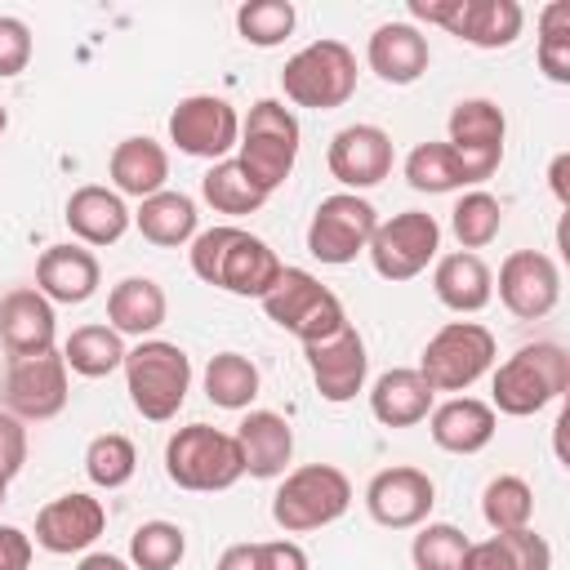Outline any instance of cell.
Segmentation results:
<instances>
[{
    "mask_svg": "<svg viewBox=\"0 0 570 570\" xmlns=\"http://www.w3.org/2000/svg\"><path fill=\"white\" fill-rule=\"evenodd\" d=\"M405 183L414 191H428V196H445V191H463L468 187V174L454 156L450 142H419L410 156H405Z\"/></svg>",
    "mask_w": 570,
    "mask_h": 570,
    "instance_id": "8d00e7d4",
    "label": "cell"
},
{
    "mask_svg": "<svg viewBox=\"0 0 570 570\" xmlns=\"http://www.w3.org/2000/svg\"><path fill=\"white\" fill-rule=\"evenodd\" d=\"M410 18L441 27L472 49H508L525 27L517 0H410Z\"/></svg>",
    "mask_w": 570,
    "mask_h": 570,
    "instance_id": "30bf717a",
    "label": "cell"
},
{
    "mask_svg": "<svg viewBox=\"0 0 570 570\" xmlns=\"http://www.w3.org/2000/svg\"><path fill=\"white\" fill-rule=\"evenodd\" d=\"M9 481H13V472H9V468H4V463H0V503H4V499H9Z\"/></svg>",
    "mask_w": 570,
    "mask_h": 570,
    "instance_id": "816d5d0a",
    "label": "cell"
},
{
    "mask_svg": "<svg viewBox=\"0 0 570 570\" xmlns=\"http://www.w3.org/2000/svg\"><path fill=\"white\" fill-rule=\"evenodd\" d=\"M102 285V267L94 258V249L85 245H49L40 258H36V289L49 298V303H89Z\"/></svg>",
    "mask_w": 570,
    "mask_h": 570,
    "instance_id": "603a6c76",
    "label": "cell"
},
{
    "mask_svg": "<svg viewBox=\"0 0 570 570\" xmlns=\"http://www.w3.org/2000/svg\"><path fill=\"white\" fill-rule=\"evenodd\" d=\"M450 232H454L459 249H468V254L485 249L503 232V205H499V196H490L485 187L463 191L454 200V209H450Z\"/></svg>",
    "mask_w": 570,
    "mask_h": 570,
    "instance_id": "d590c367",
    "label": "cell"
},
{
    "mask_svg": "<svg viewBox=\"0 0 570 570\" xmlns=\"http://www.w3.org/2000/svg\"><path fill=\"white\" fill-rule=\"evenodd\" d=\"M200 196H205V205H209L214 214H232V218H240V214H258V209L267 205V191H258V187L249 183V174L236 165V156L214 160V165L205 169V178H200Z\"/></svg>",
    "mask_w": 570,
    "mask_h": 570,
    "instance_id": "836d02e7",
    "label": "cell"
},
{
    "mask_svg": "<svg viewBox=\"0 0 570 570\" xmlns=\"http://www.w3.org/2000/svg\"><path fill=\"white\" fill-rule=\"evenodd\" d=\"M352 508V481L334 463H303L285 472L281 490L272 494V521L285 534H312L334 525Z\"/></svg>",
    "mask_w": 570,
    "mask_h": 570,
    "instance_id": "8992f818",
    "label": "cell"
},
{
    "mask_svg": "<svg viewBox=\"0 0 570 570\" xmlns=\"http://www.w3.org/2000/svg\"><path fill=\"white\" fill-rule=\"evenodd\" d=\"M107 174H111V191L116 196L147 200V196L165 191V183H169V151L147 134L120 138L111 147V156H107Z\"/></svg>",
    "mask_w": 570,
    "mask_h": 570,
    "instance_id": "83f0119b",
    "label": "cell"
},
{
    "mask_svg": "<svg viewBox=\"0 0 570 570\" xmlns=\"http://www.w3.org/2000/svg\"><path fill=\"white\" fill-rule=\"evenodd\" d=\"M53 338H58V316L40 289L22 285L0 298V347L9 352V361L53 352Z\"/></svg>",
    "mask_w": 570,
    "mask_h": 570,
    "instance_id": "44dd1931",
    "label": "cell"
},
{
    "mask_svg": "<svg viewBox=\"0 0 570 570\" xmlns=\"http://www.w3.org/2000/svg\"><path fill=\"white\" fill-rule=\"evenodd\" d=\"M365 62L383 85H414L428 71L432 49L414 22H383L365 45Z\"/></svg>",
    "mask_w": 570,
    "mask_h": 570,
    "instance_id": "4316f807",
    "label": "cell"
},
{
    "mask_svg": "<svg viewBox=\"0 0 570 570\" xmlns=\"http://www.w3.org/2000/svg\"><path fill=\"white\" fill-rule=\"evenodd\" d=\"M436 503V485L423 468H410V463H396V468H383L370 476L365 485V512L383 525V530H414L428 521Z\"/></svg>",
    "mask_w": 570,
    "mask_h": 570,
    "instance_id": "ac0fdd59",
    "label": "cell"
},
{
    "mask_svg": "<svg viewBox=\"0 0 570 570\" xmlns=\"http://www.w3.org/2000/svg\"><path fill=\"white\" fill-rule=\"evenodd\" d=\"M436 249H441V223L423 209H401L374 227L365 254L383 281L401 285V281H414L419 272H428V263H436Z\"/></svg>",
    "mask_w": 570,
    "mask_h": 570,
    "instance_id": "7c38bea8",
    "label": "cell"
},
{
    "mask_svg": "<svg viewBox=\"0 0 570 570\" xmlns=\"http://www.w3.org/2000/svg\"><path fill=\"white\" fill-rule=\"evenodd\" d=\"M214 570H263L258 566V543H232V548H223V557H218Z\"/></svg>",
    "mask_w": 570,
    "mask_h": 570,
    "instance_id": "c3c4849f",
    "label": "cell"
},
{
    "mask_svg": "<svg viewBox=\"0 0 570 570\" xmlns=\"http://www.w3.org/2000/svg\"><path fill=\"white\" fill-rule=\"evenodd\" d=\"M539 71L552 85H570V0L539 9Z\"/></svg>",
    "mask_w": 570,
    "mask_h": 570,
    "instance_id": "b9f144b4",
    "label": "cell"
},
{
    "mask_svg": "<svg viewBox=\"0 0 570 570\" xmlns=\"http://www.w3.org/2000/svg\"><path fill=\"white\" fill-rule=\"evenodd\" d=\"M36 53V40H31V27L13 13H0V80H13L27 71Z\"/></svg>",
    "mask_w": 570,
    "mask_h": 570,
    "instance_id": "ee69618b",
    "label": "cell"
},
{
    "mask_svg": "<svg viewBox=\"0 0 570 570\" xmlns=\"http://www.w3.org/2000/svg\"><path fill=\"white\" fill-rule=\"evenodd\" d=\"M432 294H436L441 307H450L459 316H476L494 298V272L485 267L481 254H468V249L436 254V263H432Z\"/></svg>",
    "mask_w": 570,
    "mask_h": 570,
    "instance_id": "d4e9b609",
    "label": "cell"
},
{
    "mask_svg": "<svg viewBox=\"0 0 570 570\" xmlns=\"http://www.w3.org/2000/svg\"><path fill=\"white\" fill-rule=\"evenodd\" d=\"M566 174H570V151H557L552 156V169H548V183H552V196L566 205L570 200V183H566Z\"/></svg>",
    "mask_w": 570,
    "mask_h": 570,
    "instance_id": "681fc988",
    "label": "cell"
},
{
    "mask_svg": "<svg viewBox=\"0 0 570 570\" xmlns=\"http://www.w3.org/2000/svg\"><path fill=\"white\" fill-rule=\"evenodd\" d=\"M432 405H436V392L423 383L419 370H405V365L383 370L370 387V414L383 428H414L432 414Z\"/></svg>",
    "mask_w": 570,
    "mask_h": 570,
    "instance_id": "f546056e",
    "label": "cell"
},
{
    "mask_svg": "<svg viewBox=\"0 0 570 570\" xmlns=\"http://www.w3.org/2000/svg\"><path fill=\"white\" fill-rule=\"evenodd\" d=\"M76 245H116L129 227H134V214L125 205V196H116L111 187H98V183H85L67 196V209H62Z\"/></svg>",
    "mask_w": 570,
    "mask_h": 570,
    "instance_id": "cb8c5ba5",
    "label": "cell"
},
{
    "mask_svg": "<svg viewBox=\"0 0 570 570\" xmlns=\"http://www.w3.org/2000/svg\"><path fill=\"white\" fill-rule=\"evenodd\" d=\"M31 552H36V543L22 525H0V570H27Z\"/></svg>",
    "mask_w": 570,
    "mask_h": 570,
    "instance_id": "7dc6e473",
    "label": "cell"
},
{
    "mask_svg": "<svg viewBox=\"0 0 570 570\" xmlns=\"http://www.w3.org/2000/svg\"><path fill=\"white\" fill-rule=\"evenodd\" d=\"M125 338L111 330V325H80L71 330V338L62 343V361L71 374L80 379H107L125 365Z\"/></svg>",
    "mask_w": 570,
    "mask_h": 570,
    "instance_id": "d6a6232c",
    "label": "cell"
},
{
    "mask_svg": "<svg viewBox=\"0 0 570 570\" xmlns=\"http://www.w3.org/2000/svg\"><path fill=\"white\" fill-rule=\"evenodd\" d=\"M570 387V352L561 343H525L490 374V410L508 419H530L561 401Z\"/></svg>",
    "mask_w": 570,
    "mask_h": 570,
    "instance_id": "7a4b0ae2",
    "label": "cell"
},
{
    "mask_svg": "<svg viewBox=\"0 0 570 570\" xmlns=\"http://www.w3.org/2000/svg\"><path fill=\"white\" fill-rule=\"evenodd\" d=\"M499 303L517 321H543L561 303V267L543 249H512L499 263Z\"/></svg>",
    "mask_w": 570,
    "mask_h": 570,
    "instance_id": "2e32d148",
    "label": "cell"
},
{
    "mask_svg": "<svg viewBox=\"0 0 570 570\" xmlns=\"http://www.w3.org/2000/svg\"><path fill=\"white\" fill-rule=\"evenodd\" d=\"M298 116L276 102V98H258L249 107V116L240 120V142H236V165L249 174V183L258 191H276L298 160Z\"/></svg>",
    "mask_w": 570,
    "mask_h": 570,
    "instance_id": "277c9868",
    "label": "cell"
},
{
    "mask_svg": "<svg viewBox=\"0 0 570 570\" xmlns=\"http://www.w3.org/2000/svg\"><path fill=\"white\" fill-rule=\"evenodd\" d=\"M303 352H307V370H312V383H316L321 401L343 405V401H352L365 387L370 356H365V338L356 334L352 321L338 334H330L321 343H307Z\"/></svg>",
    "mask_w": 570,
    "mask_h": 570,
    "instance_id": "d6986e66",
    "label": "cell"
},
{
    "mask_svg": "<svg viewBox=\"0 0 570 570\" xmlns=\"http://www.w3.org/2000/svg\"><path fill=\"white\" fill-rule=\"evenodd\" d=\"M481 517H485V525H490L494 534H503V530H525L530 517H534V490H530L521 476L503 472V476H494V481L481 490Z\"/></svg>",
    "mask_w": 570,
    "mask_h": 570,
    "instance_id": "f35d334b",
    "label": "cell"
},
{
    "mask_svg": "<svg viewBox=\"0 0 570 570\" xmlns=\"http://www.w3.org/2000/svg\"><path fill=\"white\" fill-rule=\"evenodd\" d=\"M428 432H432L436 450H445V454H481L499 432V414L490 410V401L450 396V401L432 405Z\"/></svg>",
    "mask_w": 570,
    "mask_h": 570,
    "instance_id": "484cf974",
    "label": "cell"
},
{
    "mask_svg": "<svg viewBox=\"0 0 570 570\" xmlns=\"http://www.w3.org/2000/svg\"><path fill=\"white\" fill-rule=\"evenodd\" d=\"M281 89L294 107L334 111L356 94V53L343 40H312L281 67Z\"/></svg>",
    "mask_w": 570,
    "mask_h": 570,
    "instance_id": "ba28073f",
    "label": "cell"
},
{
    "mask_svg": "<svg viewBox=\"0 0 570 570\" xmlns=\"http://www.w3.org/2000/svg\"><path fill=\"white\" fill-rule=\"evenodd\" d=\"M165 476H169L178 490H191V494L232 490V485L245 476L236 436L223 432V428H209V423H187V428H178V432L165 441Z\"/></svg>",
    "mask_w": 570,
    "mask_h": 570,
    "instance_id": "5b68a950",
    "label": "cell"
},
{
    "mask_svg": "<svg viewBox=\"0 0 570 570\" xmlns=\"http://www.w3.org/2000/svg\"><path fill=\"white\" fill-rule=\"evenodd\" d=\"M187 258H191V272L205 285L227 289L236 298H263L276 285L281 267H285L263 236H254L245 227H232V223L196 232Z\"/></svg>",
    "mask_w": 570,
    "mask_h": 570,
    "instance_id": "6da1fadb",
    "label": "cell"
},
{
    "mask_svg": "<svg viewBox=\"0 0 570 570\" xmlns=\"http://www.w3.org/2000/svg\"><path fill=\"white\" fill-rule=\"evenodd\" d=\"M9 129V111H4V102H0V134Z\"/></svg>",
    "mask_w": 570,
    "mask_h": 570,
    "instance_id": "f5cc1de1",
    "label": "cell"
},
{
    "mask_svg": "<svg viewBox=\"0 0 570 570\" xmlns=\"http://www.w3.org/2000/svg\"><path fill=\"white\" fill-rule=\"evenodd\" d=\"M499 361V343L481 321H450L441 325L423 356H419V374L432 392H468L476 379H485Z\"/></svg>",
    "mask_w": 570,
    "mask_h": 570,
    "instance_id": "9c48e42d",
    "label": "cell"
},
{
    "mask_svg": "<svg viewBox=\"0 0 570 570\" xmlns=\"http://www.w3.org/2000/svg\"><path fill=\"white\" fill-rule=\"evenodd\" d=\"M76 570H134V566L125 557H116V552H85Z\"/></svg>",
    "mask_w": 570,
    "mask_h": 570,
    "instance_id": "f907efd6",
    "label": "cell"
},
{
    "mask_svg": "<svg viewBox=\"0 0 570 570\" xmlns=\"http://www.w3.org/2000/svg\"><path fill=\"white\" fill-rule=\"evenodd\" d=\"M392 160H396L392 134L379 129V125H365V120L343 125V129L330 138V147H325L330 174L343 183V191H356V196H361L365 187H379V183L392 174Z\"/></svg>",
    "mask_w": 570,
    "mask_h": 570,
    "instance_id": "e0dca14e",
    "label": "cell"
},
{
    "mask_svg": "<svg viewBox=\"0 0 570 570\" xmlns=\"http://www.w3.org/2000/svg\"><path fill=\"white\" fill-rule=\"evenodd\" d=\"M67 361L62 352H40V356H18L4 370V410L22 423H45L67 410Z\"/></svg>",
    "mask_w": 570,
    "mask_h": 570,
    "instance_id": "9a60e30c",
    "label": "cell"
},
{
    "mask_svg": "<svg viewBox=\"0 0 570 570\" xmlns=\"http://www.w3.org/2000/svg\"><path fill=\"white\" fill-rule=\"evenodd\" d=\"M169 142L196 160H227L240 142V116L218 94H187L169 111Z\"/></svg>",
    "mask_w": 570,
    "mask_h": 570,
    "instance_id": "5bb4252c",
    "label": "cell"
},
{
    "mask_svg": "<svg viewBox=\"0 0 570 570\" xmlns=\"http://www.w3.org/2000/svg\"><path fill=\"white\" fill-rule=\"evenodd\" d=\"M120 370H125L129 405L147 423H169L191 392V361L178 343H165V338H138L125 352Z\"/></svg>",
    "mask_w": 570,
    "mask_h": 570,
    "instance_id": "3957f363",
    "label": "cell"
},
{
    "mask_svg": "<svg viewBox=\"0 0 570 570\" xmlns=\"http://www.w3.org/2000/svg\"><path fill=\"white\" fill-rule=\"evenodd\" d=\"M134 472H138V450L125 432H102L85 445V476L98 490H120L134 481Z\"/></svg>",
    "mask_w": 570,
    "mask_h": 570,
    "instance_id": "74e56055",
    "label": "cell"
},
{
    "mask_svg": "<svg viewBox=\"0 0 570 570\" xmlns=\"http://www.w3.org/2000/svg\"><path fill=\"white\" fill-rule=\"evenodd\" d=\"M258 566L263 570H307V552L294 539H263L258 543Z\"/></svg>",
    "mask_w": 570,
    "mask_h": 570,
    "instance_id": "bcb514c9",
    "label": "cell"
},
{
    "mask_svg": "<svg viewBox=\"0 0 570 570\" xmlns=\"http://www.w3.org/2000/svg\"><path fill=\"white\" fill-rule=\"evenodd\" d=\"M258 303H263L267 321L281 325L285 334H294L303 347L307 343H321V338H330V334H338L347 325V312H343L338 294L330 285H321L303 267H281L276 285Z\"/></svg>",
    "mask_w": 570,
    "mask_h": 570,
    "instance_id": "52a82bcc",
    "label": "cell"
},
{
    "mask_svg": "<svg viewBox=\"0 0 570 570\" xmlns=\"http://www.w3.org/2000/svg\"><path fill=\"white\" fill-rule=\"evenodd\" d=\"M134 227L142 232V240H151L156 249H183L191 245V236L200 232V209L187 191H156L147 200H138L134 209Z\"/></svg>",
    "mask_w": 570,
    "mask_h": 570,
    "instance_id": "4dcf8cb0",
    "label": "cell"
},
{
    "mask_svg": "<svg viewBox=\"0 0 570 570\" xmlns=\"http://www.w3.org/2000/svg\"><path fill=\"white\" fill-rule=\"evenodd\" d=\"M102 530H107V508H102V499H94L85 490L58 494L36 512V543L53 557L94 548Z\"/></svg>",
    "mask_w": 570,
    "mask_h": 570,
    "instance_id": "ffe728a7",
    "label": "cell"
},
{
    "mask_svg": "<svg viewBox=\"0 0 570 570\" xmlns=\"http://www.w3.org/2000/svg\"><path fill=\"white\" fill-rule=\"evenodd\" d=\"M445 142L454 147L463 174H468V187H481L485 178H494V169L503 165V138H508V116L499 102L490 98H459L450 107V120H445Z\"/></svg>",
    "mask_w": 570,
    "mask_h": 570,
    "instance_id": "4fadbf2b",
    "label": "cell"
},
{
    "mask_svg": "<svg viewBox=\"0 0 570 570\" xmlns=\"http://www.w3.org/2000/svg\"><path fill=\"white\" fill-rule=\"evenodd\" d=\"M258 365L240 352H218L209 356L205 365V396L218 405V410H249L254 396H258Z\"/></svg>",
    "mask_w": 570,
    "mask_h": 570,
    "instance_id": "e575fe53",
    "label": "cell"
},
{
    "mask_svg": "<svg viewBox=\"0 0 570 570\" xmlns=\"http://www.w3.org/2000/svg\"><path fill=\"white\" fill-rule=\"evenodd\" d=\"M379 227V209L356 196V191H334L312 209L307 223V254L330 263V267H347L356 263V254L370 249V236Z\"/></svg>",
    "mask_w": 570,
    "mask_h": 570,
    "instance_id": "8fae6325",
    "label": "cell"
},
{
    "mask_svg": "<svg viewBox=\"0 0 570 570\" xmlns=\"http://www.w3.org/2000/svg\"><path fill=\"white\" fill-rule=\"evenodd\" d=\"M463 570H552V543L543 534L525 530H503L468 548Z\"/></svg>",
    "mask_w": 570,
    "mask_h": 570,
    "instance_id": "1f68e13d",
    "label": "cell"
},
{
    "mask_svg": "<svg viewBox=\"0 0 570 570\" xmlns=\"http://www.w3.org/2000/svg\"><path fill=\"white\" fill-rule=\"evenodd\" d=\"M232 436H236L245 476H258V481L285 476V468L294 459V428H289L285 414H276V410H249L236 423Z\"/></svg>",
    "mask_w": 570,
    "mask_h": 570,
    "instance_id": "7402d4cb",
    "label": "cell"
},
{
    "mask_svg": "<svg viewBox=\"0 0 570 570\" xmlns=\"http://www.w3.org/2000/svg\"><path fill=\"white\" fill-rule=\"evenodd\" d=\"M468 548H472V539L459 525H450V521H423L419 534H414V543H410V561H414V570H463Z\"/></svg>",
    "mask_w": 570,
    "mask_h": 570,
    "instance_id": "60d3db41",
    "label": "cell"
},
{
    "mask_svg": "<svg viewBox=\"0 0 570 570\" xmlns=\"http://www.w3.org/2000/svg\"><path fill=\"white\" fill-rule=\"evenodd\" d=\"M0 463L18 476L22 463H27V428L22 419H13L9 410H0Z\"/></svg>",
    "mask_w": 570,
    "mask_h": 570,
    "instance_id": "f6af8a7d",
    "label": "cell"
},
{
    "mask_svg": "<svg viewBox=\"0 0 570 570\" xmlns=\"http://www.w3.org/2000/svg\"><path fill=\"white\" fill-rule=\"evenodd\" d=\"M187 557V534L178 521H142L129 534V566L134 570H174Z\"/></svg>",
    "mask_w": 570,
    "mask_h": 570,
    "instance_id": "ab89813d",
    "label": "cell"
},
{
    "mask_svg": "<svg viewBox=\"0 0 570 570\" xmlns=\"http://www.w3.org/2000/svg\"><path fill=\"white\" fill-rule=\"evenodd\" d=\"M294 22H298V13L289 0H245L236 9V31L254 49H276L294 31Z\"/></svg>",
    "mask_w": 570,
    "mask_h": 570,
    "instance_id": "7bdbcfd3",
    "label": "cell"
},
{
    "mask_svg": "<svg viewBox=\"0 0 570 570\" xmlns=\"http://www.w3.org/2000/svg\"><path fill=\"white\" fill-rule=\"evenodd\" d=\"M169 316V298L151 276H125L107 294V325L120 338H151Z\"/></svg>",
    "mask_w": 570,
    "mask_h": 570,
    "instance_id": "f1b7e54d",
    "label": "cell"
}]
</instances>
